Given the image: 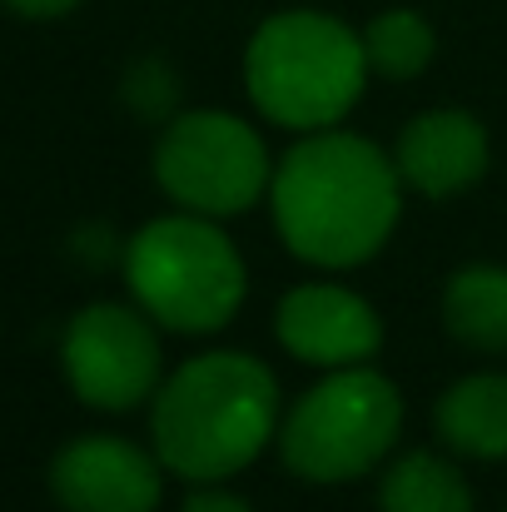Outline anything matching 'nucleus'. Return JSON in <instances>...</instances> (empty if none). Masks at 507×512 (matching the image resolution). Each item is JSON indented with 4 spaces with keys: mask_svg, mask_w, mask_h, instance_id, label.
I'll return each instance as SVG.
<instances>
[{
    "mask_svg": "<svg viewBox=\"0 0 507 512\" xmlns=\"http://www.w3.org/2000/svg\"><path fill=\"white\" fill-rule=\"evenodd\" d=\"M269 209L284 249L314 269H358L398 229L403 174L383 145L353 130H314L274 165Z\"/></svg>",
    "mask_w": 507,
    "mask_h": 512,
    "instance_id": "nucleus-1",
    "label": "nucleus"
},
{
    "mask_svg": "<svg viewBox=\"0 0 507 512\" xmlns=\"http://www.w3.org/2000/svg\"><path fill=\"white\" fill-rule=\"evenodd\" d=\"M150 403L155 458L184 483H224L244 473L284 423L274 368L239 348L184 358Z\"/></svg>",
    "mask_w": 507,
    "mask_h": 512,
    "instance_id": "nucleus-2",
    "label": "nucleus"
},
{
    "mask_svg": "<svg viewBox=\"0 0 507 512\" xmlns=\"http://www.w3.org/2000/svg\"><path fill=\"white\" fill-rule=\"evenodd\" d=\"M368 75L363 35L314 5L264 15L244 45V90L254 110L294 135L334 130L358 105Z\"/></svg>",
    "mask_w": 507,
    "mask_h": 512,
    "instance_id": "nucleus-3",
    "label": "nucleus"
},
{
    "mask_svg": "<svg viewBox=\"0 0 507 512\" xmlns=\"http://www.w3.org/2000/svg\"><path fill=\"white\" fill-rule=\"evenodd\" d=\"M130 299L169 334H219L249 294L234 234L209 214H160L140 224L120 254Z\"/></svg>",
    "mask_w": 507,
    "mask_h": 512,
    "instance_id": "nucleus-4",
    "label": "nucleus"
},
{
    "mask_svg": "<svg viewBox=\"0 0 507 512\" xmlns=\"http://www.w3.org/2000/svg\"><path fill=\"white\" fill-rule=\"evenodd\" d=\"M403 433V393L378 368H329L279 423V458L294 478L334 488L383 468Z\"/></svg>",
    "mask_w": 507,
    "mask_h": 512,
    "instance_id": "nucleus-5",
    "label": "nucleus"
},
{
    "mask_svg": "<svg viewBox=\"0 0 507 512\" xmlns=\"http://www.w3.org/2000/svg\"><path fill=\"white\" fill-rule=\"evenodd\" d=\"M155 184L189 214L234 219L269 199L274 160L249 120L229 110H179L155 145Z\"/></svg>",
    "mask_w": 507,
    "mask_h": 512,
    "instance_id": "nucleus-6",
    "label": "nucleus"
},
{
    "mask_svg": "<svg viewBox=\"0 0 507 512\" xmlns=\"http://www.w3.org/2000/svg\"><path fill=\"white\" fill-rule=\"evenodd\" d=\"M60 368L85 408L130 413L165 383L160 324L140 304H85L60 334Z\"/></svg>",
    "mask_w": 507,
    "mask_h": 512,
    "instance_id": "nucleus-7",
    "label": "nucleus"
},
{
    "mask_svg": "<svg viewBox=\"0 0 507 512\" xmlns=\"http://www.w3.org/2000/svg\"><path fill=\"white\" fill-rule=\"evenodd\" d=\"M274 339L284 343L289 358L309 368H358L373 363L383 348V319L378 309L334 279L294 284L274 309Z\"/></svg>",
    "mask_w": 507,
    "mask_h": 512,
    "instance_id": "nucleus-8",
    "label": "nucleus"
},
{
    "mask_svg": "<svg viewBox=\"0 0 507 512\" xmlns=\"http://www.w3.org/2000/svg\"><path fill=\"white\" fill-rule=\"evenodd\" d=\"M50 493L65 512H155L165 463L130 438L85 433L50 458Z\"/></svg>",
    "mask_w": 507,
    "mask_h": 512,
    "instance_id": "nucleus-9",
    "label": "nucleus"
},
{
    "mask_svg": "<svg viewBox=\"0 0 507 512\" xmlns=\"http://www.w3.org/2000/svg\"><path fill=\"white\" fill-rule=\"evenodd\" d=\"M393 165L403 174V189L423 199H458L483 184V174L493 165V140L473 110L438 105V110L413 115L398 130Z\"/></svg>",
    "mask_w": 507,
    "mask_h": 512,
    "instance_id": "nucleus-10",
    "label": "nucleus"
},
{
    "mask_svg": "<svg viewBox=\"0 0 507 512\" xmlns=\"http://www.w3.org/2000/svg\"><path fill=\"white\" fill-rule=\"evenodd\" d=\"M438 438L473 463L507 458V373H468L453 378L433 408Z\"/></svg>",
    "mask_w": 507,
    "mask_h": 512,
    "instance_id": "nucleus-11",
    "label": "nucleus"
},
{
    "mask_svg": "<svg viewBox=\"0 0 507 512\" xmlns=\"http://www.w3.org/2000/svg\"><path fill=\"white\" fill-rule=\"evenodd\" d=\"M443 329L473 353H507V269L463 264L443 284Z\"/></svg>",
    "mask_w": 507,
    "mask_h": 512,
    "instance_id": "nucleus-12",
    "label": "nucleus"
},
{
    "mask_svg": "<svg viewBox=\"0 0 507 512\" xmlns=\"http://www.w3.org/2000/svg\"><path fill=\"white\" fill-rule=\"evenodd\" d=\"M378 512H478V498L458 463L418 448L383 468Z\"/></svg>",
    "mask_w": 507,
    "mask_h": 512,
    "instance_id": "nucleus-13",
    "label": "nucleus"
},
{
    "mask_svg": "<svg viewBox=\"0 0 507 512\" xmlns=\"http://www.w3.org/2000/svg\"><path fill=\"white\" fill-rule=\"evenodd\" d=\"M363 55H368V70L383 75V80H418L433 55H438V30L423 10L413 5H393V10H378L363 30Z\"/></svg>",
    "mask_w": 507,
    "mask_h": 512,
    "instance_id": "nucleus-14",
    "label": "nucleus"
},
{
    "mask_svg": "<svg viewBox=\"0 0 507 512\" xmlns=\"http://www.w3.org/2000/svg\"><path fill=\"white\" fill-rule=\"evenodd\" d=\"M125 105L140 115V120H160L169 125L174 115H179V75H174V65L160 60V55H145V60H135L130 70H125Z\"/></svg>",
    "mask_w": 507,
    "mask_h": 512,
    "instance_id": "nucleus-15",
    "label": "nucleus"
},
{
    "mask_svg": "<svg viewBox=\"0 0 507 512\" xmlns=\"http://www.w3.org/2000/svg\"><path fill=\"white\" fill-rule=\"evenodd\" d=\"M179 512H259V508H254L249 498L229 493L224 483H194L189 498L179 503Z\"/></svg>",
    "mask_w": 507,
    "mask_h": 512,
    "instance_id": "nucleus-16",
    "label": "nucleus"
},
{
    "mask_svg": "<svg viewBox=\"0 0 507 512\" xmlns=\"http://www.w3.org/2000/svg\"><path fill=\"white\" fill-rule=\"evenodd\" d=\"M10 15H20V20H60V15H70L80 0H0Z\"/></svg>",
    "mask_w": 507,
    "mask_h": 512,
    "instance_id": "nucleus-17",
    "label": "nucleus"
},
{
    "mask_svg": "<svg viewBox=\"0 0 507 512\" xmlns=\"http://www.w3.org/2000/svg\"><path fill=\"white\" fill-rule=\"evenodd\" d=\"M75 249H80V254H90V259H95V269H100V264L115 254V239L105 234V224H90V229H80Z\"/></svg>",
    "mask_w": 507,
    "mask_h": 512,
    "instance_id": "nucleus-18",
    "label": "nucleus"
}]
</instances>
